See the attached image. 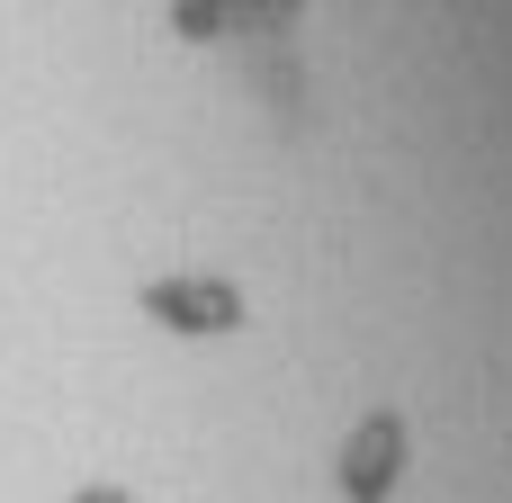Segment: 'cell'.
<instances>
[{
  "label": "cell",
  "mask_w": 512,
  "mask_h": 503,
  "mask_svg": "<svg viewBox=\"0 0 512 503\" xmlns=\"http://www.w3.org/2000/svg\"><path fill=\"white\" fill-rule=\"evenodd\" d=\"M81 503H117V495H108V486H99V495H81Z\"/></svg>",
  "instance_id": "6da1fadb"
}]
</instances>
